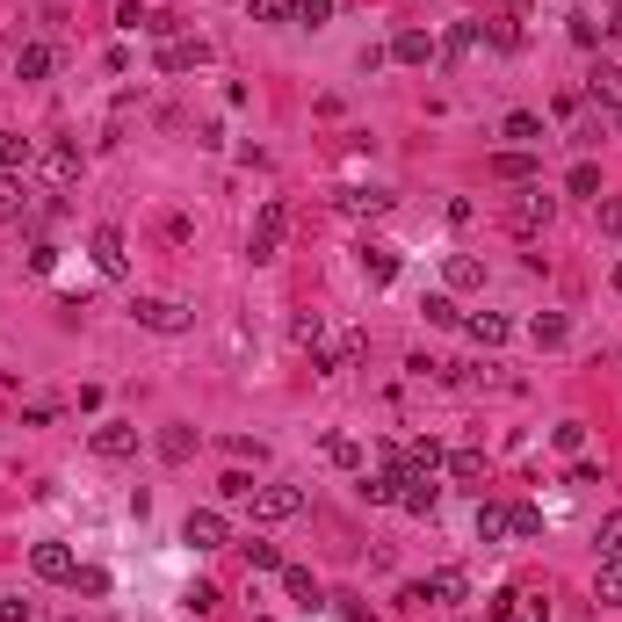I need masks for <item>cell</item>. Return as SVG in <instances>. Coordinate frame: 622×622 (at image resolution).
<instances>
[{"instance_id": "cell-39", "label": "cell", "mask_w": 622, "mask_h": 622, "mask_svg": "<svg viewBox=\"0 0 622 622\" xmlns=\"http://www.w3.org/2000/svg\"><path fill=\"white\" fill-rule=\"evenodd\" d=\"M550 442H557V449H565V456H579V449H586V427H579V420H565V427H557V434H550Z\"/></svg>"}, {"instance_id": "cell-47", "label": "cell", "mask_w": 622, "mask_h": 622, "mask_svg": "<svg viewBox=\"0 0 622 622\" xmlns=\"http://www.w3.org/2000/svg\"><path fill=\"white\" fill-rule=\"evenodd\" d=\"M73 586H80V594H109V572H95V565H80V579H73Z\"/></svg>"}, {"instance_id": "cell-24", "label": "cell", "mask_w": 622, "mask_h": 622, "mask_svg": "<svg viewBox=\"0 0 622 622\" xmlns=\"http://www.w3.org/2000/svg\"><path fill=\"white\" fill-rule=\"evenodd\" d=\"M449 478H456V485H478V492H485V456H478V449H456V456H449Z\"/></svg>"}, {"instance_id": "cell-15", "label": "cell", "mask_w": 622, "mask_h": 622, "mask_svg": "<svg viewBox=\"0 0 622 622\" xmlns=\"http://www.w3.org/2000/svg\"><path fill=\"white\" fill-rule=\"evenodd\" d=\"M37 160H44V174H51V181H80V145H73V138H58V145H44Z\"/></svg>"}, {"instance_id": "cell-12", "label": "cell", "mask_w": 622, "mask_h": 622, "mask_svg": "<svg viewBox=\"0 0 622 622\" xmlns=\"http://www.w3.org/2000/svg\"><path fill=\"white\" fill-rule=\"evenodd\" d=\"M362 275H369V290H384V283H398V246H384V239H369V246H362Z\"/></svg>"}, {"instance_id": "cell-31", "label": "cell", "mask_w": 622, "mask_h": 622, "mask_svg": "<svg viewBox=\"0 0 622 622\" xmlns=\"http://www.w3.org/2000/svg\"><path fill=\"white\" fill-rule=\"evenodd\" d=\"M246 15H254V22H290L297 0H246Z\"/></svg>"}, {"instance_id": "cell-16", "label": "cell", "mask_w": 622, "mask_h": 622, "mask_svg": "<svg viewBox=\"0 0 622 622\" xmlns=\"http://www.w3.org/2000/svg\"><path fill=\"white\" fill-rule=\"evenodd\" d=\"M391 58H398V66H427V58H434V37H427V29H398V37H391Z\"/></svg>"}, {"instance_id": "cell-55", "label": "cell", "mask_w": 622, "mask_h": 622, "mask_svg": "<svg viewBox=\"0 0 622 622\" xmlns=\"http://www.w3.org/2000/svg\"><path fill=\"white\" fill-rule=\"evenodd\" d=\"M615 116H622V109H615Z\"/></svg>"}, {"instance_id": "cell-23", "label": "cell", "mask_w": 622, "mask_h": 622, "mask_svg": "<svg viewBox=\"0 0 622 622\" xmlns=\"http://www.w3.org/2000/svg\"><path fill=\"white\" fill-rule=\"evenodd\" d=\"M340 210H348V217H384L391 196H384V189H348V196H340Z\"/></svg>"}, {"instance_id": "cell-32", "label": "cell", "mask_w": 622, "mask_h": 622, "mask_svg": "<svg viewBox=\"0 0 622 622\" xmlns=\"http://www.w3.org/2000/svg\"><path fill=\"white\" fill-rule=\"evenodd\" d=\"M326 456L340 463V471H362V449L348 442V434H326Z\"/></svg>"}, {"instance_id": "cell-45", "label": "cell", "mask_w": 622, "mask_h": 622, "mask_svg": "<svg viewBox=\"0 0 622 622\" xmlns=\"http://www.w3.org/2000/svg\"><path fill=\"white\" fill-rule=\"evenodd\" d=\"M333 15V0H297V22H311V29H319Z\"/></svg>"}, {"instance_id": "cell-5", "label": "cell", "mask_w": 622, "mask_h": 622, "mask_svg": "<svg viewBox=\"0 0 622 622\" xmlns=\"http://www.w3.org/2000/svg\"><path fill=\"white\" fill-rule=\"evenodd\" d=\"M29 572L51 579V586H73V579H80V557H73L66 543H37V550H29Z\"/></svg>"}, {"instance_id": "cell-1", "label": "cell", "mask_w": 622, "mask_h": 622, "mask_svg": "<svg viewBox=\"0 0 622 622\" xmlns=\"http://www.w3.org/2000/svg\"><path fill=\"white\" fill-rule=\"evenodd\" d=\"M283 232H290V210H283V203H261V210H254V232H246V254H254V261H275V254H283Z\"/></svg>"}, {"instance_id": "cell-49", "label": "cell", "mask_w": 622, "mask_h": 622, "mask_svg": "<svg viewBox=\"0 0 622 622\" xmlns=\"http://www.w3.org/2000/svg\"><path fill=\"white\" fill-rule=\"evenodd\" d=\"M601 232H615V239H622V196H608V203H601Z\"/></svg>"}, {"instance_id": "cell-8", "label": "cell", "mask_w": 622, "mask_h": 622, "mask_svg": "<svg viewBox=\"0 0 622 622\" xmlns=\"http://www.w3.org/2000/svg\"><path fill=\"white\" fill-rule=\"evenodd\" d=\"M87 254H95V268H102V275H131V254H123V232H116V225H95Z\"/></svg>"}, {"instance_id": "cell-35", "label": "cell", "mask_w": 622, "mask_h": 622, "mask_svg": "<svg viewBox=\"0 0 622 622\" xmlns=\"http://www.w3.org/2000/svg\"><path fill=\"white\" fill-rule=\"evenodd\" d=\"M514 608H521V594H514V586H500V594L485 601V615H492V622H514Z\"/></svg>"}, {"instance_id": "cell-25", "label": "cell", "mask_w": 622, "mask_h": 622, "mask_svg": "<svg viewBox=\"0 0 622 622\" xmlns=\"http://www.w3.org/2000/svg\"><path fill=\"white\" fill-rule=\"evenodd\" d=\"M290 340H297V348H326V319H319V311H297V319H290Z\"/></svg>"}, {"instance_id": "cell-10", "label": "cell", "mask_w": 622, "mask_h": 622, "mask_svg": "<svg viewBox=\"0 0 622 622\" xmlns=\"http://www.w3.org/2000/svg\"><path fill=\"white\" fill-rule=\"evenodd\" d=\"M95 456H109V463L138 456V427H131V420H102V427H95Z\"/></svg>"}, {"instance_id": "cell-42", "label": "cell", "mask_w": 622, "mask_h": 622, "mask_svg": "<svg viewBox=\"0 0 622 622\" xmlns=\"http://www.w3.org/2000/svg\"><path fill=\"white\" fill-rule=\"evenodd\" d=\"M601 557H622V514L601 521Z\"/></svg>"}, {"instance_id": "cell-53", "label": "cell", "mask_w": 622, "mask_h": 622, "mask_svg": "<svg viewBox=\"0 0 622 622\" xmlns=\"http://www.w3.org/2000/svg\"><path fill=\"white\" fill-rule=\"evenodd\" d=\"M615 8H622V0H615Z\"/></svg>"}, {"instance_id": "cell-44", "label": "cell", "mask_w": 622, "mask_h": 622, "mask_svg": "<svg viewBox=\"0 0 622 622\" xmlns=\"http://www.w3.org/2000/svg\"><path fill=\"white\" fill-rule=\"evenodd\" d=\"M514 536H543V507H514Z\"/></svg>"}, {"instance_id": "cell-18", "label": "cell", "mask_w": 622, "mask_h": 622, "mask_svg": "<svg viewBox=\"0 0 622 622\" xmlns=\"http://www.w3.org/2000/svg\"><path fill=\"white\" fill-rule=\"evenodd\" d=\"M463 326H471L478 348H507V333H514V319H500V311H478V319H463Z\"/></svg>"}, {"instance_id": "cell-9", "label": "cell", "mask_w": 622, "mask_h": 622, "mask_svg": "<svg viewBox=\"0 0 622 622\" xmlns=\"http://www.w3.org/2000/svg\"><path fill=\"white\" fill-rule=\"evenodd\" d=\"M203 58H210L203 37H167V44H160V73H196Z\"/></svg>"}, {"instance_id": "cell-52", "label": "cell", "mask_w": 622, "mask_h": 622, "mask_svg": "<svg viewBox=\"0 0 622 622\" xmlns=\"http://www.w3.org/2000/svg\"><path fill=\"white\" fill-rule=\"evenodd\" d=\"M463 622H471V615H463Z\"/></svg>"}, {"instance_id": "cell-36", "label": "cell", "mask_w": 622, "mask_h": 622, "mask_svg": "<svg viewBox=\"0 0 622 622\" xmlns=\"http://www.w3.org/2000/svg\"><path fill=\"white\" fill-rule=\"evenodd\" d=\"M217 492H225V500H254V478H246V471H225V478H217Z\"/></svg>"}, {"instance_id": "cell-6", "label": "cell", "mask_w": 622, "mask_h": 622, "mask_svg": "<svg viewBox=\"0 0 622 622\" xmlns=\"http://www.w3.org/2000/svg\"><path fill=\"white\" fill-rule=\"evenodd\" d=\"M225 536H232V528H225L217 507H196L189 521H181V543H196V550H225Z\"/></svg>"}, {"instance_id": "cell-34", "label": "cell", "mask_w": 622, "mask_h": 622, "mask_svg": "<svg viewBox=\"0 0 622 622\" xmlns=\"http://www.w3.org/2000/svg\"><path fill=\"white\" fill-rule=\"evenodd\" d=\"M246 565H254V572H283V550H275V543H246Z\"/></svg>"}, {"instance_id": "cell-46", "label": "cell", "mask_w": 622, "mask_h": 622, "mask_svg": "<svg viewBox=\"0 0 622 622\" xmlns=\"http://www.w3.org/2000/svg\"><path fill=\"white\" fill-rule=\"evenodd\" d=\"M471 44H478V29H471V22H463V29H449V44H442V51H449V58H463V51H471Z\"/></svg>"}, {"instance_id": "cell-37", "label": "cell", "mask_w": 622, "mask_h": 622, "mask_svg": "<svg viewBox=\"0 0 622 622\" xmlns=\"http://www.w3.org/2000/svg\"><path fill=\"white\" fill-rule=\"evenodd\" d=\"M427 594H434V601H456V594H463V572H434Z\"/></svg>"}, {"instance_id": "cell-38", "label": "cell", "mask_w": 622, "mask_h": 622, "mask_svg": "<svg viewBox=\"0 0 622 622\" xmlns=\"http://www.w3.org/2000/svg\"><path fill=\"white\" fill-rule=\"evenodd\" d=\"M51 268H58V246L37 239V246H29V275H51Z\"/></svg>"}, {"instance_id": "cell-20", "label": "cell", "mask_w": 622, "mask_h": 622, "mask_svg": "<svg viewBox=\"0 0 622 622\" xmlns=\"http://www.w3.org/2000/svg\"><path fill=\"white\" fill-rule=\"evenodd\" d=\"M565 311H536V319H528V340H536V348H565Z\"/></svg>"}, {"instance_id": "cell-21", "label": "cell", "mask_w": 622, "mask_h": 622, "mask_svg": "<svg viewBox=\"0 0 622 622\" xmlns=\"http://www.w3.org/2000/svg\"><path fill=\"white\" fill-rule=\"evenodd\" d=\"M594 601H601V608H622V557H601V572H594Z\"/></svg>"}, {"instance_id": "cell-50", "label": "cell", "mask_w": 622, "mask_h": 622, "mask_svg": "<svg viewBox=\"0 0 622 622\" xmlns=\"http://www.w3.org/2000/svg\"><path fill=\"white\" fill-rule=\"evenodd\" d=\"M514 622H550V608H543V601H528V608H514Z\"/></svg>"}, {"instance_id": "cell-54", "label": "cell", "mask_w": 622, "mask_h": 622, "mask_svg": "<svg viewBox=\"0 0 622 622\" xmlns=\"http://www.w3.org/2000/svg\"><path fill=\"white\" fill-rule=\"evenodd\" d=\"M0 138H8V131H0Z\"/></svg>"}, {"instance_id": "cell-19", "label": "cell", "mask_w": 622, "mask_h": 622, "mask_svg": "<svg viewBox=\"0 0 622 622\" xmlns=\"http://www.w3.org/2000/svg\"><path fill=\"white\" fill-rule=\"evenodd\" d=\"M442 275H449V290H485V261L478 254H449Z\"/></svg>"}, {"instance_id": "cell-3", "label": "cell", "mask_w": 622, "mask_h": 622, "mask_svg": "<svg viewBox=\"0 0 622 622\" xmlns=\"http://www.w3.org/2000/svg\"><path fill=\"white\" fill-rule=\"evenodd\" d=\"M131 319H138L145 333H189L196 311H189V304H174V297H138V304H131Z\"/></svg>"}, {"instance_id": "cell-11", "label": "cell", "mask_w": 622, "mask_h": 622, "mask_svg": "<svg viewBox=\"0 0 622 622\" xmlns=\"http://www.w3.org/2000/svg\"><path fill=\"white\" fill-rule=\"evenodd\" d=\"M500 138H507L514 152H536V145H543V116H536V109H514V116H500Z\"/></svg>"}, {"instance_id": "cell-4", "label": "cell", "mask_w": 622, "mask_h": 622, "mask_svg": "<svg viewBox=\"0 0 622 622\" xmlns=\"http://www.w3.org/2000/svg\"><path fill=\"white\" fill-rule=\"evenodd\" d=\"M246 507H254V521H297L304 514V492L297 485H254V500H246Z\"/></svg>"}, {"instance_id": "cell-27", "label": "cell", "mask_w": 622, "mask_h": 622, "mask_svg": "<svg viewBox=\"0 0 622 622\" xmlns=\"http://www.w3.org/2000/svg\"><path fill=\"white\" fill-rule=\"evenodd\" d=\"M492 174H500V181H528V174H536V152H500Z\"/></svg>"}, {"instance_id": "cell-51", "label": "cell", "mask_w": 622, "mask_h": 622, "mask_svg": "<svg viewBox=\"0 0 622 622\" xmlns=\"http://www.w3.org/2000/svg\"><path fill=\"white\" fill-rule=\"evenodd\" d=\"M615 290H622V261H615Z\"/></svg>"}, {"instance_id": "cell-2", "label": "cell", "mask_w": 622, "mask_h": 622, "mask_svg": "<svg viewBox=\"0 0 622 622\" xmlns=\"http://www.w3.org/2000/svg\"><path fill=\"white\" fill-rule=\"evenodd\" d=\"M550 217H557V196H543V189H521V196L507 203V232H514V239H536V232L550 225Z\"/></svg>"}, {"instance_id": "cell-40", "label": "cell", "mask_w": 622, "mask_h": 622, "mask_svg": "<svg viewBox=\"0 0 622 622\" xmlns=\"http://www.w3.org/2000/svg\"><path fill=\"white\" fill-rule=\"evenodd\" d=\"M189 449H196V442H189V434H181V427H167V434H160V456H167V463H181Z\"/></svg>"}, {"instance_id": "cell-29", "label": "cell", "mask_w": 622, "mask_h": 622, "mask_svg": "<svg viewBox=\"0 0 622 622\" xmlns=\"http://www.w3.org/2000/svg\"><path fill=\"white\" fill-rule=\"evenodd\" d=\"M362 500H369V507H398V478H391V471L362 478Z\"/></svg>"}, {"instance_id": "cell-28", "label": "cell", "mask_w": 622, "mask_h": 622, "mask_svg": "<svg viewBox=\"0 0 622 622\" xmlns=\"http://www.w3.org/2000/svg\"><path fill=\"white\" fill-rule=\"evenodd\" d=\"M565 189H572V196H594V203H601V167H594V160H579V167L565 174Z\"/></svg>"}, {"instance_id": "cell-17", "label": "cell", "mask_w": 622, "mask_h": 622, "mask_svg": "<svg viewBox=\"0 0 622 622\" xmlns=\"http://www.w3.org/2000/svg\"><path fill=\"white\" fill-rule=\"evenodd\" d=\"M507 536H514V507L485 500V507H478V543H507Z\"/></svg>"}, {"instance_id": "cell-30", "label": "cell", "mask_w": 622, "mask_h": 622, "mask_svg": "<svg viewBox=\"0 0 622 622\" xmlns=\"http://www.w3.org/2000/svg\"><path fill=\"white\" fill-rule=\"evenodd\" d=\"M283 586H290V601H304V608L319 601V579H311L304 565H283Z\"/></svg>"}, {"instance_id": "cell-33", "label": "cell", "mask_w": 622, "mask_h": 622, "mask_svg": "<svg viewBox=\"0 0 622 622\" xmlns=\"http://www.w3.org/2000/svg\"><path fill=\"white\" fill-rule=\"evenodd\" d=\"M420 311H427V326H463V311H456V297H427Z\"/></svg>"}, {"instance_id": "cell-26", "label": "cell", "mask_w": 622, "mask_h": 622, "mask_svg": "<svg viewBox=\"0 0 622 622\" xmlns=\"http://www.w3.org/2000/svg\"><path fill=\"white\" fill-rule=\"evenodd\" d=\"M152 22H160V8H145V0H123V8H116V29H131V37H138V29L152 37Z\"/></svg>"}, {"instance_id": "cell-7", "label": "cell", "mask_w": 622, "mask_h": 622, "mask_svg": "<svg viewBox=\"0 0 622 622\" xmlns=\"http://www.w3.org/2000/svg\"><path fill=\"white\" fill-rule=\"evenodd\" d=\"M398 507H406V514H434V507H442L434 471H406V478H398Z\"/></svg>"}, {"instance_id": "cell-14", "label": "cell", "mask_w": 622, "mask_h": 622, "mask_svg": "<svg viewBox=\"0 0 622 622\" xmlns=\"http://www.w3.org/2000/svg\"><path fill=\"white\" fill-rule=\"evenodd\" d=\"M51 66H58V51L37 37V44H15V80H51Z\"/></svg>"}, {"instance_id": "cell-41", "label": "cell", "mask_w": 622, "mask_h": 622, "mask_svg": "<svg viewBox=\"0 0 622 622\" xmlns=\"http://www.w3.org/2000/svg\"><path fill=\"white\" fill-rule=\"evenodd\" d=\"M0 622H37V601H22V594H8V601H0Z\"/></svg>"}, {"instance_id": "cell-13", "label": "cell", "mask_w": 622, "mask_h": 622, "mask_svg": "<svg viewBox=\"0 0 622 622\" xmlns=\"http://www.w3.org/2000/svg\"><path fill=\"white\" fill-rule=\"evenodd\" d=\"M29 210H37V203H29V181L0 174V225H29Z\"/></svg>"}, {"instance_id": "cell-48", "label": "cell", "mask_w": 622, "mask_h": 622, "mask_svg": "<svg viewBox=\"0 0 622 622\" xmlns=\"http://www.w3.org/2000/svg\"><path fill=\"white\" fill-rule=\"evenodd\" d=\"M189 608H196V615H210V608H217V586H203V579H196V586H189Z\"/></svg>"}, {"instance_id": "cell-22", "label": "cell", "mask_w": 622, "mask_h": 622, "mask_svg": "<svg viewBox=\"0 0 622 622\" xmlns=\"http://www.w3.org/2000/svg\"><path fill=\"white\" fill-rule=\"evenodd\" d=\"M586 95H594L601 109H622V66H601L594 80H586Z\"/></svg>"}, {"instance_id": "cell-43", "label": "cell", "mask_w": 622, "mask_h": 622, "mask_svg": "<svg viewBox=\"0 0 622 622\" xmlns=\"http://www.w3.org/2000/svg\"><path fill=\"white\" fill-rule=\"evenodd\" d=\"M572 44L594 51V44H601V22H594V15H572Z\"/></svg>"}]
</instances>
